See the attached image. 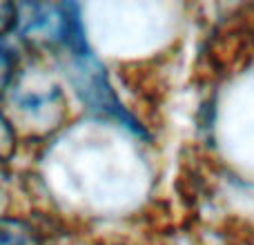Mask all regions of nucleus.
Returning a JSON list of instances; mask_svg holds the SVG:
<instances>
[{
    "instance_id": "nucleus-4",
    "label": "nucleus",
    "mask_w": 254,
    "mask_h": 245,
    "mask_svg": "<svg viewBox=\"0 0 254 245\" xmlns=\"http://www.w3.org/2000/svg\"><path fill=\"white\" fill-rule=\"evenodd\" d=\"M16 22H18V4L0 2V40L7 34L16 31Z\"/></svg>"
},
{
    "instance_id": "nucleus-1",
    "label": "nucleus",
    "mask_w": 254,
    "mask_h": 245,
    "mask_svg": "<svg viewBox=\"0 0 254 245\" xmlns=\"http://www.w3.org/2000/svg\"><path fill=\"white\" fill-rule=\"evenodd\" d=\"M9 103H11L13 121L31 134H52L63 125L67 116V101L61 85L54 80H45L40 76H27L18 71L9 87Z\"/></svg>"
},
{
    "instance_id": "nucleus-2",
    "label": "nucleus",
    "mask_w": 254,
    "mask_h": 245,
    "mask_svg": "<svg viewBox=\"0 0 254 245\" xmlns=\"http://www.w3.org/2000/svg\"><path fill=\"white\" fill-rule=\"evenodd\" d=\"M67 80L74 87L76 96L94 112H101L105 116L125 122L127 127H131L134 131H143L136 125L134 116L129 112H125V107L121 105V98L116 96L114 87L110 85L103 65L94 58V54L87 56H76L67 61Z\"/></svg>"
},
{
    "instance_id": "nucleus-3",
    "label": "nucleus",
    "mask_w": 254,
    "mask_h": 245,
    "mask_svg": "<svg viewBox=\"0 0 254 245\" xmlns=\"http://www.w3.org/2000/svg\"><path fill=\"white\" fill-rule=\"evenodd\" d=\"M16 136H18L16 127L0 112V163L11 158V154L16 152Z\"/></svg>"
}]
</instances>
